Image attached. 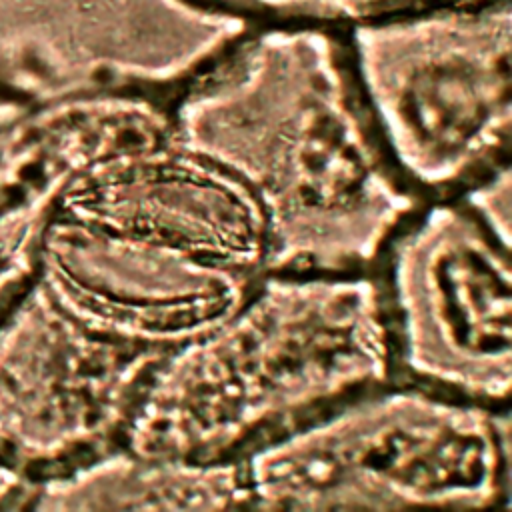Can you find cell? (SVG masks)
Returning <instances> with one entry per match:
<instances>
[{
    "label": "cell",
    "mask_w": 512,
    "mask_h": 512,
    "mask_svg": "<svg viewBox=\"0 0 512 512\" xmlns=\"http://www.w3.org/2000/svg\"><path fill=\"white\" fill-rule=\"evenodd\" d=\"M240 468L248 508H504L510 410L390 378L264 444Z\"/></svg>",
    "instance_id": "cell-3"
},
{
    "label": "cell",
    "mask_w": 512,
    "mask_h": 512,
    "mask_svg": "<svg viewBox=\"0 0 512 512\" xmlns=\"http://www.w3.org/2000/svg\"><path fill=\"white\" fill-rule=\"evenodd\" d=\"M392 378L510 410V234L464 196L428 200L374 268Z\"/></svg>",
    "instance_id": "cell-5"
},
{
    "label": "cell",
    "mask_w": 512,
    "mask_h": 512,
    "mask_svg": "<svg viewBox=\"0 0 512 512\" xmlns=\"http://www.w3.org/2000/svg\"><path fill=\"white\" fill-rule=\"evenodd\" d=\"M62 292L80 326L172 352L218 326L258 276L80 222L64 234Z\"/></svg>",
    "instance_id": "cell-7"
},
{
    "label": "cell",
    "mask_w": 512,
    "mask_h": 512,
    "mask_svg": "<svg viewBox=\"0 0 512 512\" xmlns=\"http://www.w3.org/2000/svg\"><path fill=\"white\" fill-rule=\"evenodd\" d=\"M166 138L248 188L264 272H374L428 202L392 166L338 28L252 26L176 98Z\"/></svg>",
    "instance_id": "cell-1"
},
{
    "label": "cell",
    "mask_w": 512,
    "mask_h": 512,
    "mask_svg": "<svg viewBox=\"0 0 512 512\" xmlns=\"http://www.w3.org/2000/svg\"><path fill=\"white\" fill-rule=\"evenodd\" d=\"M76 470L90 472L82 494L92 508H248L240 462L144 456L118 444Z\"/></svg>",
    "instance_id": "cell-8"
},
{
    "label": "cell",
    "mask_w": 512,
    "mask_h": 512,
    "mask_svg": "<svg viewBox=\"0 0 512 512\" xmlns=\"http://www.w3.org/2000/svg\"><path fill=\"white\" fill-rule=\"evenodd\" d=\"M244 16L252 24H310L350 28L352 24L418 8L432 0H206Z\"/></svg>",
    "instance_id": "cell-9"
},
{
    "label": "cell",
    "mask_w": 512,
    "mask_h": 512,
    "mask_svg": "<svg viewBox=\"0 0 512 512\" xmlns=\"http://www.w3.org/2000/svg\"><path fill=\"white\" fill-rule=\"evenodd\" d=\"M70 192L74 222L240 272L266 268V222L248 188L168 138L104 160Z\"/></svg>",
    "instance_id": "cell-6"
},
{
    "label": "cell",
    "mask_w": 512,
    "mask_h": 512,
    "mask_svg": "<svg viewBox=\"0 0 512 512\" xmlns=\"http://www.w3.org/2000/svg\"><path fill=\"white\" fill-rule=\"evenodd\" d=\"M510 36V0L428 2L346 28L378 138L424 200L510 166Z\"/></svg>",
    "instance_id": "cell-4"
},
{
    "label": "cell",
    "mask_w": 512,
    "mask_h": 512,
    "mask_svg": "<svg viewBox=\"0 0 512 512\" xmlns=\"http://www.w3.org/2000/svg\"><path fill=\"white\" fill-rule=\"evenodd\" d=\"M432 2H446V4H486L494 0H432Z\"/></svg>",
    "instance_id": "cell-10"
},
{
    "label": "cell",
    "mask_w": 512,
    "mask_h": 512,
    "mask_svg": "<svg viewBox=\"0 0 512 512\" xmlns=\"http://www.w3.org/2000/svg\"><path fill=\"white\" fill-rule=\"evenodd\" d=\"M390 378L374 272H262L230 316L160 360L122 444L144 456L242 462Z\"/></svg>",
    "instance_id": "cell-2"
}]
</instances>
